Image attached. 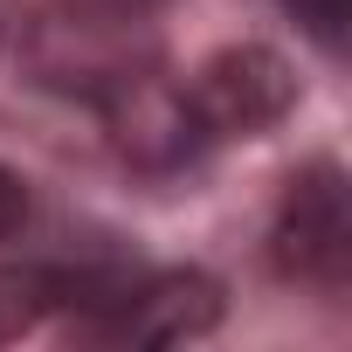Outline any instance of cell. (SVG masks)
<instances>
[{"mask_svg":"<svg viewBox=\"0 0 352 352\" xmlns=\"http://www.w3.org/2000/svg\"><path fill=\"white\" fill-rule=\"evenodd\" d=\"M297 104V76L276 49H221L194 69L187 97H180V131L194 138H263L270 124H283Z\"/></svg>","mask_w":352,"mask_h":352,"instance_id":"1","label":"cell"},{"mask_svg":"<svg viewBox=\"0 0 352 352\" xmlns=\"http://www.w3.org/2000/svg\"><path fill=\"white\" fill-rule=\"evenodd\" d=\"M28 63L42 83L56 90H83V97H104V90H131L138 76V8L124 0H104V8H63V14H42L28 21Z\"/></svg>","mask_w":352,"mask_h":352,"instance_id":"2","label":"cell"},{"mask_svg":"<svg viewBox=\"0 0 352 352\" xmlns=\"http://www.w3.org/2000/svg\"><path fill=\"white\" fill-rule=\"evenodd\" d=\"M276 263L318 290L345 283V270H352V194H345V173L331 159L304 166L290 180L283 214H276Z\"/></svg>","mask_w":352,"mask_h":352,"instance_id":"3","label":"cell"},{"mask_svg":"<svg viewBox=\"0 0 352 352\" xmlns=\"http://www.w3.org/2000/svg\"><path fill=\"white\" fill-rule=\"evenodd\" d=\"M214 324H221V283L201 270L145 276L138 290H118L111 311L97 318V331L118 345H180V338H201Z\"/></svg>","mask_w":352,"mask_h":352,"instance_id":"4","label":"cell"},{"mask_svg":"<svg viewBox=\"0 0 352 352\" xmlns=\"http://www.w3.org/2000/svg\"><path fill=\"white\" fill-rule=\"evenodd\" d=\"M56 276H42V270H0V345L8 338H21V331H35V318L56 304Z\"/></svg>","mask_w":352,"mask_h":352,"instance_id":"5","label":"cell"},{"mask_svg":"<svg viewBox=\"0 0 352 352\" xmlns=\"http://www.w3.org/2000/svg\"><path fill=\"white\" fill-rule=\"evenodd\" d=\"M283 8L324 42V49H338L345 42V21H352V0H283Z\"/></svg>","mask_w":352,"mask_h":352,"instance_id":"6","label":"cell"},{"mask_svg":"<svg viewBox=\"0 0 352 352\" xmlns=\"http://www.w3.org/2000/svg\"><path fill=\"white\" fill-rule=\"evenodd\" d=\"M21 228H28V180L0 166V242H14Z\"/></svg>","mask_w":352,"mask_h":352,"instance_id":"7","label":"cell"},{"mask_svg":"<svg viewBox=\"0 0 352 352\" xmlns=\"http://www.w3.org/2000/svg\"><path fill=\"white\" fill-rule=\"evenodd\" d=\"M21 35V8H14V0H0V49H8Z\"/></svg>","mask_w":352,"mask_h":352,"instance_id":"8","label":"cell"},{"mask_svg":"<svg viewBox=\"0 0 352 352\" xmlns=\"http://www.w3.org/2000/svg\"><path fill=\"white\" fill-rule=\"evenodd\" d=\"M124 8H138V14H145V8H152V0H124Z\"/></svg>","mask_w":352,"mask_h":352,"instance_id":"9","label":"cell"}]
</instances>
